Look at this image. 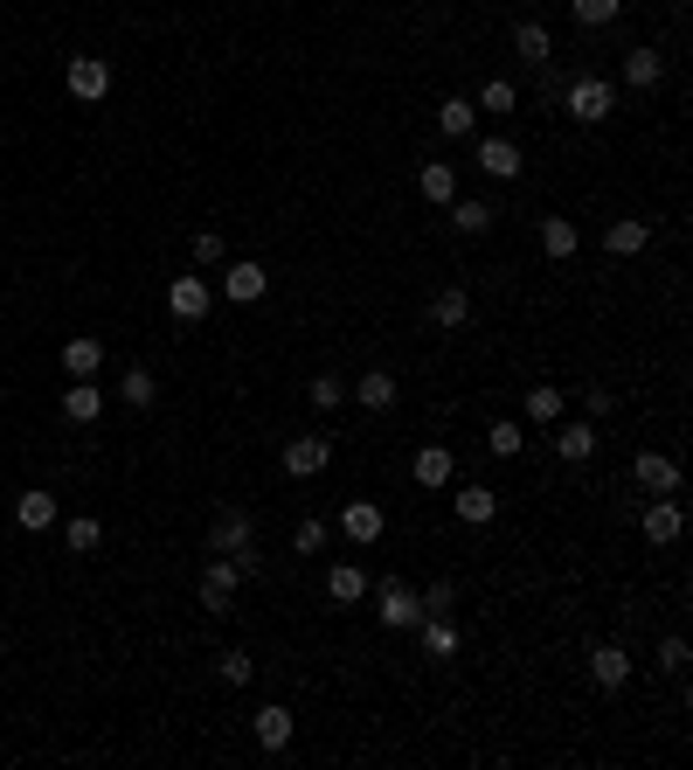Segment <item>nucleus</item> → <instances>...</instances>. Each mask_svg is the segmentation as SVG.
Segmentation results:
<instances>
[{"label":"nucleus","instance_id":"f257e3e1","mask_svg":"<svg viewBox=\"0 0 693 770\" xmlns=\"http://www.w3.org/2000/svg\"><path fill=\"white\" fill-rule=\"evenodd\" d=\"M209 555H230L243 570V584L250 576H264V549H257V521L243 514V506H222V514L209 521Z\"/></svg>","mask_w":693,"mask_h":770},{"label":"nucleus","instance_id":"f03ea898","mask_svg":"<svg viewBox=\"0 0 693 770\" xmlns=\"http://www.w3.org/2000/svg\"><path fill=\"white\" fill-rule=\"evenodd\" d=\"M374 618H382L388 632H417V618H423L417 584H403V576H382V584H374Z\"/></svg>","mask_w":693,"mask_h":770},{"label":"nucleus","instance_id":"7ed1b4c3","mask_svg":"<svg viewBox=\"0 0 693 770\" xmlns=\"http://www.w3.org/2000/svg\"><path fill=\"white\" fill-rule=\"evenodd\" d=\"M561 105H569V119H576V125H604L610 111H617V84H604V77H569Z\"/></svg>","mask_w":693,"mask_h":770},{"label":"nucleus","instance_id":"20e7f679","mask_svg":"<svg viewBox=\"0 0 693 770\" xmlns=\"http://www.w3.org/2000/svg\"><path fill=\"white\" fill-rule=\"evenodd\" d=\"M236 590H243V570H236L230 555H209V570H201V611H209V618H230Z\"/></svg>","mask_w":693,"mask_h":770},{"label":"nucleus","instance_id":"39448f33","mask_svg":"<svg viewBox=\"0 0 693 770\" xmlns=\"http://www.w3.org/2000/svg\"><path fill=\"white\" fill-rule=\"evenodd\" d=\"M63 84H70V98H77V105H104L111 98V63H104V56H70Z\"/></svg>","mask_w":693,"mask_h":770},{"label":"nucleus","instance_id":"423d86ee","mask_svg":"<svg viewBox=\"0 0 693 770\" xmlns=\"http://www.w3.org/2000/svg\"><path fill=\"white\" fill-rule=\"evenodd\" d=\"M326 465H333V438H326V430H312V438H292V444H285V473H292V479H320Z\"/></svg>","mask_w":693,"mask_h":770},{"label":"nucleus","instance_id":"0eeeda50","mask_svg":"<svg viewBox=\"0 0 693 770\" xmlns=\"http://www.w3.org/2000/svg\"><path fill=\"white\" fill-rule=\"evenodd\" d=\"M639 528H645L652 549H672V541H680V528H686L680 500H672V493H652V506H645V521H639Z\"/></svg>","mask_w":693,"mask_h":770},{"label":"nucleus","instance_id":"6e6552de","mask_svg":"<svg viewBox=\"0 0 693 770\" xmlns=\"http://www.w3.org/2000/svg\"><path fill=\"white\" fill-rule=\"evenodd\" d=\"M388 528V514H382V500H347V514H341V535L354 541V549H374Z\"/></svg>","mask_w":693,"mask_h":770},{"label":"nucleus","instance_id":"1a4fd4ad","mask_svg":"<svg viewBox=\"0 0 693 770\" xmlns=\"http://www.w3.org/2000/svg\"><path fill=\"white\" fill-rule=\"evenodd\" d=\"M631 479H639L645 493H680V459H672V452H652V444H645V452L631 459Z\"/></svg>","mask_w":693,"mask_h":770},{"label":"nucleus","instance_id":"9d476101","mask_svg":"<svg viewBox=\"0 0 693 770\" xmlns=\"http://www.w3.org/2000/svg\"><path fill=\"white\" fill-rule=\"evenodd\" d=\"M292 729H298V716H292L285 701H264V708L250 716V736H257V749H271V757L292 743Z\"/></svg>","mask_w":693,"mask_h":770},{"label":"nucleus","instance_id":"9b49d317","mask_svg":"<svg viewBox=\"0 0 693 770\" xmlns=\"http://www.w3.org/2000/svg\"><path fill=\"white\" fill-rule=\"evenodd\" d=\"M451 473H458V459H451V444H423L417 459H409V479L423 486V493H437V486H451Z\"/></svg>","mask_w":693,"mask_h":770},{"label":"nucleus","instance_id":"f8f14e48","mask_svg":"<svg viewBox=\"0 0 693 770\" xmlns=\"http://www.w3.org/2000/svg\"><path fill=\"white\" fill-rule=\"evenodd\" d=\"M417 195L430 201V209H451V201H458V167L423 160V167H417Z\"/></svg>","mask_w":693,"mask_h":770},{"label":"nucleus","instance_id":"ddd939ff","mask_svg":"<svg viewBox=\"0 0 693 770\" xmlns=\"http://www.w3.org/2000/svg\"><path fill=\"white\" fill-rule=\"evenodd\" d=\"M555 459H561V465H590V459H596V424H590V417H583V424H561V430H555Z\"/></svg>","mask_w":693,"mask_h":770},{"label":"nucleus","instance_id":"4468645a","mask_svg":"<svg viewBox=\"0 0 693 770\" xmlns=\"http://www.w3.org/2000/svg\"><path fill=\"white\" fill-rule=\"evenodd\" d=\"M590 681L604 687V694H617V687L631 681V652H624V646H596V652H590Z\"/></svg>","mask_w":693,"mask_h":770},{"label":"nucleus","instance_id":"2eb2a0df","mask_svg":"<svg viewBox=\"0 0 693 770\" xmlns=\"http://www.w3.org/2000/svg\"><path fill=\"white\" fill-rule=\"evenodd\" d=\"M513 56H520L528 70H548V63H555V35L541 28V22H520V28H513Z\"/></svg>","mask_w":693,"mask_h":770},{"label":"nucleus","instance_id":"dca6fc26","mask_svg":"<svg viewBox=\"0 0 693 770\" xmlns=\"http://www.w3.org/2000/svg\"><path fill=\"white\" fill-rule=\"evenodd\" d=\"M264 285H271V278H264V265H250V257H236V265L222 271V292H230L236 306H250V298H264Z\"/></svg>","mask_w":693,"mask_h":770},{"label":"nucleus","instance_id":"f3484780","mask_svg":"<svg viewBox=\"0 0 693 770\" xmlns=\"http://www.w3.org/2000/svg\"><path fill=\"white\" fill-rule=\"evenodd\" d=\"M166 313H174V319H201V313H209V278H174V285H166Z\"/></svg>","mask_w":693,"mask_h":770},{"label":"nucleus","instance_id":"a211bd4d","mask_svg":"<svg viewBox=\"0 0 693 770\" xmlns=\"http://www.w3.org/2000/svg\"><path fill=\"white\" fill-rule=\"evenodd\" d=\"M63 417H70V424H98V417H104V389H98V375H90V382H70V389H63Z\"/></svg>","mask_w":693,"mask_h":770},{"label":"nucleus","instance_id":"6ab92c4d","mask_svg":"<svg viewBox=\"0 0 693 770\" xmlns=\"http://www.w3.org/2000/svg\"><path fill=\"white\" fill-rule=\"evenodd\" d=\"M451 514L465 521V528H485V521L499 514V493L493 486H458V500H451Z\"/></svg>","mask_w":693,"mask_h":770},{"label":"nucleus","instance_id":"aec40b11","mask_svg":"<svg viewBox=\"0 0 693 770\" xmlns=\"http://www.w3.org/2000/svg\"><path fill=\"white\" fill-rule=\"evenodd\" d=\"M55 514H63V506H55V493H42V486H28V493L14 500V521H22L28 535H42V528H55Z\"/></svg>","mask_w":693,"mask_h":770},{"label":"nucleus","instance_id":"412c9836","mask_svg":"<svg viewBox=\"0 0 693 770\" xmlns=\"http://www.w3.org/2000/svg\"><path fill=\"white\" fill-rule=\"evenodd\" d=\"M645 243H652V222H639V216H617L610 230H604V250L610 257H639Z\"/></svg>","mask_w":693,"mask_h":770},{"label":"nucleus","instance_id":"4be33fe9","mask_svg":"<svg viewBox=\"0 0 693 770\" xmlns=\"http://www.w3.org/2000/svg\"><path fill=\"white\" fill-rule=\"evenodd\" d=\"M98 368H104V341H90V333H77V341L63 347V375H70V382H90Z\"/></svg>","mask_w":693,"mask_h":770},{"label":"nucleus","instance_id":"5701e85b","mask_svg":"<svg viewBox=\"0 0 693 770\" xmlns=\"http://www.w3.org/2000/svg\"><path fill=\"white\" fill-rule=\"evenodd\" d=\"M326 597H333V604H361V597H368L361 562H333V570H326Z\"/></svg>","mask_w":693,"mask_h":770},{"label":"nucleus","instance_id":"b1692460","mask_svg":"<svg viewBox=\"0 0 693 770\" xmlns=\"http://www.w3.org/2000/svg\"><path fill=\"white\" fill-rule=\"evenodd\" d=\"M347 396L361 403V410H388V403H396V375H388V368H368L361 382L347 389Z\"/></svg>","mask_w":693,"mask_h":770},{"label":"nucleus","instance_id":"393cba45","mask_svg":"<svg viewBox=\"0 0 693 770\" xmlns=\"http://www.w3.org/2000/svg\"><path fill=\"white\" fill-rule=\"evenodd\" d=\"M437 133H444V139H472V133H479L472 98H444V105H437Z\"/></svg>","mask_w":693,"mask_h":770},{"label":"nucleus","instance_id":"a878e982","mask_svg":"<svg viewBox=\"0 0 693 770\" xmlns=\"http://www.w3.org/2000/svg\"><path fill=\"white\" fill-rule=\"evenodd\" d=\"M479 167H485L493 181H513V174H520V146H513V139H479Z\"/></svg>","mask_w":693,"mask_h":770},{"label":"nucleus","instance_id":"bb28decb","mask_svg":"<svg viewBox=\"0 0 693 770\" xmlns=\"http://www.w3.org/2000/svg\"><path fill=\"white\" fill-rule=\"evenodd\" d=\"M417 638H423L430 660H451V652H458V625H451V618H417Z\"/></svg>","mask_w":693,"mask_h":770},{"label":"nucleus","instance_id":"cd10ccee","mask_svg":"<svg viewBox=\"0 0 693 770\" xmlns=\"http://www.w3.org/2000/svg\"><path fill=\"white\" fill-rule=\"evenodd\" d=\"M576 243H583V236H576V222H569V216H548V222H541V250H548L555 265H569Z\"/></svg>","mask_w":693,"mask_h":770},{"label":"nucleus","instance_id":"c85d7f7f","mask_svg":"<svg viewBox=\"0 0 693 770\" xmlns=\"http://www.w3.org/2000/svg\"><path fill=\"white\" fill-rule=\"evenodd\" d=\"M659 77H666V56H659V49H631V56H624V84H631V90H652Z\"/></svg>","mask_w":693,"mask_h":770},{"label":"nucleus","instance_id":"c756f323","mask_svg":"<svg viewBox=\"0 0 693 770\" xmlns=\"http://www.w3.org/2000/svg\"><path fill=\"white\" fill-rule=\"evenodd\" d=\"M430 319H437V327H465V319H472V292H465V285H444L437 298H430Z\"/></svg>","mask_w":693,"mask_h":770},{"label":"nucleus","instance_id":"7c9ffc66","mask_svg":"<svg viewBox=\"0 0 693 770\" xmlns=\"http://www.w3.org/2000/svg\"><path fill=\"white\" fill-rule=\"evenodd\" d=\"M493 222H499L493 201H451V230H458V236H485Z\"/></svg>","mask_w":693,"mask_h":770},{"label":"nucleus","instance_id":"2f4dec72","mask_svg":"<svg viewBox=\"0 0 693 770\" xmlns=\"http://www.w3.org/2000/svg\"><path fill=\"white\" fill-rule=\"evenodd\" d=\"M520 105V90L507 84V77H485V90L472 98V111H493V119H507V111Z\"/></svg>","mask_w":693,"mask_h":770},{"label":"nucleus","instance_id":"473e14b6","mask_svg":"<svg viewBox=\"0 0 693 770\" xmlns=\"http://www.w3.org/2000/svg\"><path fill=\"white\" fill-rule=\"evenodd\" d=\"M63 541H70V555H90V549L104 541V521H98V514H77V521L63 528Z\"/></svg>","mask_w":693,"mask_h":770},{"label":"nucleus","instance_id":"72a5a7b5","mask_svg":"<svg viewBox=\"0 0 693 770\" xmlns=\"http://www.w3.org/2000/svg\"><path fill=\"white\" fill-rule=\"evenodd\" d=\"M485 452H493V459H520V452H528V438H520V424H507V417H499L493 430H485Z\"/></svg>","mask_w":693,"mask_h":770},{"label":"nucleus","instance_id":"f704fd0d","mask_svg":"<svg viewBox=\"0 0 693 770\" xmlns=\"http://www.w3.org/2000/svg\"><path fill=\"white\" fill-rule=\"evenodd\" d=\"M119 396L133 403V410H153V396H160V382L146 368H125V382H119Z\"/></svg>","mask_w":693,"mask_h":770},{"label":"nucleus","instance_id":"c9c22d12","mask_svg":"<svg viewBox=\"0 0 693 770\" xmlns=\"http://www.w3.org/2000/svg\"><path fill=\"white\" fill-rule=\"evenodd\" d=\"M617 8H624V0H569V14H576L583 28H610Z\"/></svg>","mask_w":693,"mask_h":770},{"label":"nucleus","instance_id":"e433bc0d","mask_svg":"<svg viewBox=\"0 0 693 770\" xmlns=\"http://www.w3.org/2000/svg\"><path fill=\"white\" fill-rule=\"evenodd\" d=\"M306 403H312V410H320V417H326V410H341V403H347V382H341V375H320V382L306 389Z\"/></svg>","mask_w":693,"mask_h":770},{"label":"nucleus","instance_id":"4c0bfd02","mask_svg":"<svg viewBox=\"0 0 693 770\" xmlns=\"http://www.w3.org/2000/svg\"><path fill=\"white\" fill-rule=\"evenodd\" d=\"M215 673H222V681H230V687H250L257 660H250V652H243V646H230V652H222V660H215Z\"/></svg>","mask_w":693,"mask_h":770},{"label":"nucleus","instance_id":"58836bf2","mask_svg":"<svg viewBox=\"0 0 693 770\" xmlns=\"http://www.w3.org/2000/svg\"><path fill=\"white\" fill-rule=\"evenodd\" d=\"M555 417H561V389H548V382L528 389V424H555Z\"/></svg>","mask_w":693,"mask_h":770},{"label":"nucleus","instance_id":"ea45409f","mask_svg":"<svg viewBox=\"0 0 693 770\" xmlns=\"http://www.w3.org/2000/svg\"><path fill=\"white\" fill-rule=\"evenodd\" d=\"M292 549H298V555H320V549H326V521H320V514H306V521L292 528Z\"/></svg>","mask_w":693,"mask_h":770},{"label":"nucleus","instance_id":"a19ab883","mask_svg":"<svg viewBox=\"0 0 693 770\" xmlns=\"http://www.w3.org/2000/svg\"><path fill=\"white\" fill-rule=\"evenodd\" d=\"M423 597V618H451V604H458V584H430V590H417Z\"/></svg>","mask_w":693,"mask_h":770},{"label":"nucleus","instance_id":"79ce46f5","mask_svg":"<svg viewBox=\"0 0 693 770\" xmlns=\"http://www.w3.org/2000/svg\"><path fill=\"white\" fill-rule=\"evenodd\" d=\"M222 257H230V243H222V230H201V236H195V265H209V271H215Z\"/></svg>","mask_w":693,"mask_h":770},{"label":"nucleus","instance_id":"37998d69","mask_svg":"<svg viewBox=\"0 0 693 770\" xmlns=\"http://www.w3.org/2000/svg\"><path fill=\"white\" fill-rule=\"evenodd\" d=\"M659 667H666V673H686V667H693V646H686L680 632H672L666 646H659Z\"/></svg>","mask_w":693,"mask_h":770},{"label":"nucleus","instance_id":"c03bdc74","mask_svg":"<svg viewBox=\"0 0 693 770\" xmlns=\"http://www.w3.org/2000/svg\"><path fill=\"white\" fill-rule=\"evenodd\" d=\"M610 403H617L610 389H583V410H590V424H596V417H610Z\"/></svg>","mask_w":693,"mask_h":770}]
</instances>
